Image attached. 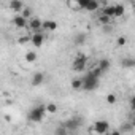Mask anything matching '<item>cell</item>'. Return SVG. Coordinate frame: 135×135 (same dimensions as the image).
I'll list each match as a JSON object with an SVG mask.
<instances>
[{"label":"cell","mask_w":135,"mask_h":135,"mask_svg":"<svg viewBox=\"0 0 135 135\" xmlns=\"http://www.w3.org/2000/svg\"><path fill=\"white\" fill-rule=\"evenodd\" d=\"M99 81H100V78L95 76V75L89 70V72L84 75V78H83V89H84V91H94V89L99 88Z\"/></svg>","instance_id":"cell-1"},{"label":"cell","mask_w":135,"mask_h":135,"mask_svg":"<svg viewBox=\"0 0 135 135\" xmlns=\"http://www.w3.org/2000/svg\"><path fill=\"white\" fill-rule=\"evenodd\" d=\"M46 105H37L29 111V121L30 122H41L46 114Z\"/></svg>","instance_id":"cell-2"},{"label":"cell","mask_w":135,"mask_h":135,"mask_svg":"<svg viewBox=\"0 0 135 135\" xmlns=\"http://www.w3.org/2000/svg\"><path fill=\"white\" fill-rule=\"evenodd\" d=\"M86 65H88V56L83 54V52H80V54H76L75 59H73L72 69H73L75 72H84V70H86Z\"/></svg>","instance_id":"cell-3"},{"label":"cell","mask_w":135,"mask_h":135,"mask_svg":"<svg viewBox=\"0 0 135 135\" xmlns=\"http://www.w3.org/2000/svg\"><path fill=\"white\" fill-rule=\"evenodd\" d=\"M92 132H95V133H99V135L108 133V132H110V122L105 121V119L95 121V122H94V127H92Z\"/></svg>","instance_id":"cell-4"},{"label":"cell","mask_w":135,"mask_h":135,"mask_svg":"<svg viewBox=\"0 0 135 135\" xmlns=\"http://www.w3.org/2000/svg\"><path fill=\"white\" fill-rule=\"evenodd\" d=\"M11 22H13V26L16 29H29V19L24 18L22 15H15Z\"/></svg>","instance_id":"cell-5"},{"label":"cell","mask_w":135,"mask_h":135,"mask_svg":"<svg viewBox=\"0 0 135 135\" xmlns=\"http://www.w3.org/2000/svg\"><path fill=\"white\" fill-rule=\"evenodd\" d=\"M30 43H32L35 48L43 46V43H45V33H43V30H40V32H32Z\"/></svg>","instance_id":"cell-6"},{"label":"cell","mask_w":135,"mask_h":135,"mask_svg":"<svg viewBox=\"0 0 135 135\" xmlns=\"http://www.w3.org/2000/svg\"><path fill=\"white\" fill-rule=\"evenodd\" d=\"M29 29L32 32H40L43 30V21L40 18H30L29 19Z\"/></svg>","instance_id":"cell-7"},{"label":"cell","mask_w":135,"mask_h":135,"mask_svg":"<svg viewBox=\"0 0 135 135\" xmlns=\"http://www.w3.org/2000/svg\"><path fill=\"white\" fill-rule=\"evenodd\" d=\"M43 81H45V75H43L41 72H37V73H33L30 84H32L33 88H38V86H41V84H43Z\"/></svg>","instance_id":"cell-8"},{"label":"cell","mask_w":135,"mask_h":135,"mask_svg":"<svg viewBox=\"0 0 135 135\" xmlns=\"http://www.w3.org/2000/svg\"><path fill=\"white\" fill-rule=\"evenodd\" d=\"M57 29V22L54 19H46L43 21V32H54Z\"/></svg>","instance_id":"cell-9"},{"label":"cell","mask_w":135,"mask_h":135,"mask_svg":"<svg viewBox=\"0 0 135 135\" xmlns=\"http://www.w3.org/2000/svg\"><path fill=\"white\" fill-rule=\"evenodd\" d=\"M64 124H65L67 129H69V132H75V130H78V127L81 126V122H80L78 119H75V118H73V119H69V121H65Z\"/></svg>","instance_id":"cell-10"},{"label":"cell","mask_w":135,"mask_h":135,"mask_svg":"<svg viewBox=\"0 0 135 135\" xmlns=\"http://www.w3.org/2000/svg\"><path fill=\"white\" fill-rule=\"evenodd\" d=\"M10 10L13 13H21L24 10V3L21 2V0H11L10 2Z\"/></svg>","instance_id":"cell-11"},{"label":"cell","mask_w":135,"mask_h":135,"mask_svg":"<svg viewBox=\"0 0 135 135\" xmlns=\"http://www.w3.org/2000/svg\"><path fill=\"white\" fill-rule=\"evenodd\" d=\"M100 8V3H99V0H89L88 2V7H86V11L89 13H94Z\"/></svg>","instance_id":"cell-12"},{"label":"cell","mask_w":135,"mask_h":135,"mask_svg":"<svg viewBox=\"0 0 135 135\" xmlns=\"http://www.w3.org/2000/svg\"><path fill=\"white\" fill-rule=\"evenodd\" d=\"M113 19H114V18L107 16V15H103V13H102V15L99 16V19H97V21H99V24H100V26H110V24L113 22Z\"/></svg>","instance_id":"cell-13"},{"label":"cell","mask_w":135,"mask_h":135,"mask_svg":"<svg viewBox=\"0 0 135 135\" xmlns=\"http://www.w3.org/2000/svg\"><path fill=\"white\" fill-rule=\"evenodd\" d=\"M124 13H126V7H124L122 3L114 5V19H116V18H122Z\"/></svg>","instance_id":"cell-14"},{"label":"cell","mask_w":135,"mask_h":135,"mask_svg":"<svg viewBox=\"0 0 135 135\" xmlns=\"http://www.w3.org/2000/svg\"><path fill=\"white\" fill-rule=\"evenodd\" d=\"M24 59H26V62L33 64V62L38 59V56H37V52H35V51H27V52L24 54Z\"/></svg>","instance_id":"cell-15"},{"label":"cell","mask_w":135,"mask_h":135,"mask_svg":"<svg viewBox=\"0 0 135 135\" xmlns=\"http://www.w3.org/2000/svg\"><path fill=\"white\" fill-rule=\"evenodd\" d=\"M97 65H99V67H100V69L103 70V73H105V72H108V70H110V67H111V64H110V60H108V59H105V57H103V59H100Z\"/></svg>","instance_id":"cell-16"},{"label":"cell","mask_w":135,"mask_h":135,"mask_svg":"<svg viewBox=\"0 0 135 135\" xmlns=\"http://www.w3.org/2000/svg\"><path fill=\"white\" fill-rule=\"evenodd\" d=\"M102 13L107 15V16L114 18V5H105V7H102Z\"/></svg>","instance_id":"cell-17"},{"label":"cell","mask_w":135,"mask_h":135,"mask_svg":"<svg viewBox=\"0 0 135 135\" xmlns=\"http://www.w3.org/2000/svg\"><path fill=\"white\" fill-rule=\"evenodd\" d=\"M121 65L126 67V69H132V67H135V59L133 57H126V59H122Z\"/></svg>","instance_id":"cell-18"},{"label":"cell","mask_w":135,"mask_h":135,"mask_svg":"<svg viewBox=\"0 0 135 135\" xmlns=\"http://www.w3.org/2000/svg\"><path fill=\"white\" fill-rule=\"evenodd\" d=\"M73 41H75V45H76V46L84 45V43H86V33H83V32H81V33H76V37H75V40H73Z\"/></svg>","instance_id":"cell-19"},{"label":"cell","mask_w":135,"mask_h":135,"mask_svg":"<svg viewBox=\"0 0 135 135\" xmlns=\"http://www.w3.org/2000/svg\"><path fill=\"white\" fill-rule=\"evenodd\" d=\"M70 86H72V89H75V91L83 89V78H75V80H72Z\"/></svg>","instance_id":"cell-20"},{"label":"cell","mask_w":135,"mask_h":135,"mask_svg":"<svg viewBox=\"0 0 135 135\" xmlns=\"http://www.w3.org/2000/svg\"><path fill=\"white\" fill-rule=\"evenodd\" d=\"M57 105L54 103V102H49V103H46V111L49 113V114H56L57 113Z\"/></svg>","instance_id":"cell-21"},{"label":"cell","mask_w":135,"mask_h":135,"mask_svg":"<svg viewBox=\"0 0 135 135\" xmlns=\"http://www.w3.org/2000/svg\"><path fill=\"white\" fill-rule=\"evenodd\" d=\"M21 15H22L24 18L30 19V18H32V8H30V7H24V10L21 11Z\"/></svg>","instance_id":"cell-22"},{"label":"cell","mask_w":135,"mask_h":135,"mask_svg":"<svg viewBox=\"0 0 135 135\" xmlns=\"http://www.w3.org/2000/svg\"><path fill=\"white\" fill-rule=\"evenodd\" d=\"M30 38H32V33H30V35H22V37L18 40V43H19V45H27V43L30 41Z\"/></svg>","instance_id":"cell-23"},{"label":"cell","mask_w":135,"mask_h":135,"mask_svg":"<svg viewBox=\"0 0 135 135\" xmlns=\"http://www.w3.org/2000/svg\"><path fill=\"white\" fill-rule=\"evenodd\" d=\"M116 100H118L116 94H113V92H111V94H108V95H107V102H108L110 105H114V103H116Z\"/></svg>","instance_id":"cell-24"},{"label":"cell","mask_w":135,"mask_h":135,"mask_svg":"<svg viewBox=\"0 0 135 135\" xmlns=\"http://www.w3.org/2000/svg\"><path fill=\"white\" fill-rule=\"evenodd\" d=\"M67 132H69V129L65 127V124H62L60 127H57V129H56V133H57V135H65Z\"/></svg>","instance_id":"cell-25"},{"label":"cell","mask_w":135,"mask_h":135,"mask_svg":"<svg viewBox=\"0 0 135 135\" xmlns=\"http://www.w3.org/2000/svg\"><path fill=\"white\" fill-rule=\"evenodd\" d=\"M126 43H127V38H126V37H119V38L116 40V45H118V46H124Z\"/></svg>","instance_id":"cell-26"},{"label":"cell","mask_w":135,"mask_h":135,"mask_svg":"<svg viewBox=\"0 0 135 135\" xmlns=\"http://www.w3.org/2000/svg\"><path fill=\"white\" fill-rule=\"evenodd\" d=\"M130 108L135 111V95H132V97H130Z\"/></svg>","instance_id":"cell-27"},{"label":"cell","mask_w":135,"mask_h":135,"mask_svg":"<svg viewBox=\"0 0 135 135\" xmlns=\"http://www.w3.org/2000/svg\"><path fill=\"white\" fill-rule=\"evenodd\" d=\"M132 126L135 127V111H133V114H132Z\"/></svg>","instance_id":"cell-28"},{"label":"cell","mask_w":135,"mask_h":135,"mask_svg":"<svg viewBox=\"0 0 135 135\" xmlns=\"http://www.w3.org/2000/svg\"><path fill=\"white\" fill-rule=\"evenodd\" d=\"M76 2H78V0H76Z\"/></svg>","instance_id":"cell-29"}]
</instances>
